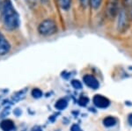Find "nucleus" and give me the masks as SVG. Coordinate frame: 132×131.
<instances>
[{"instance_id": "obj_18", "label": "nucleus", "mask_w": 132, "mask_h": 131, "mask_svg": "<svg viewBox=\"0 0 132 131\" xmlns=\"http://www.w3.org/2000/svg\"><path fill=\"white\" fill-rule=\"evenodd\" d=\"M80 3H81V5L83 6H85V7H86L87 5L89 4V0H79Z\"/></svg>"}, {"instance_id": "obj_2", "label": "nucleus", "mask_w": 132, "mask_h": 131, "mask_svg": "<svg viewBox=\"0 0 132 131\" xmlns=\"http://www.w3.org/2000/svg\"><path fill=\"white\" fill-rule=\"evenodd\" d=\"M38 32L42 35H45V36L52 35L57 32V25L55 20L51 19H47L40 23L38 27Z\"/></svg>"}, {"instance_id": "obj_21", "label": "nucleus", "mask_w": 132, "mask_h": 131, "mask_svg": "<svg viewBox=\"0 0 132 131\" xmlns=\"http://www.w3.org/2000/svg\"><path fill=\"white\" fill-rule=\"evenodd\" d=\"M33 131H42V129H41V128H39V127H36V128H34V129H33Z\"/></svg>"}, {"instance_id": "obj_17", "label": "nucleus", "mask_w": 132, "mask_h": 131, "mask_svg": "<svg viewBox=\"0 0 132 131\" xmlns=\"http://www.w3.org/2000/svg\"><path fill=\"white\" fill-rule=\"evenodd\" d=\"M27 1L29 4V5L31 6H35L37 5V0H27Z\"/></svg>"}, {"instance_id": "obj_10", "label": "nucleus", "mask_w": 132, "mask_h": 131, "mask_svg": "<svg viewBox=\"0 0 132 131\" xmlns=\"http://www.w3.org/2000/svg\"><path fill=\"white\" fill-rule=\"evenodd\" d=\"M67 105H68V103L64 99H60V100H58L56 101V105H55V107H56V109H58V110H63V109L67 107Z\"/></svg>"}, {"instance_id": "obj_3", "label": "nucleus", "mask_w": 132, "mask_h": 131, "mask_svg": "<svg viewBox=\"0 0 132 131\" xmlns=\"http://www.w3.org/2000/svg\"><path fill=\"white\" fill-rule=\"evenodd\" d=\"M118 21H117V29L119 32H125L129 26V20L125 10H121L118 12Z\"/></svg>"}, {"instance_id": "obj_6", "label": "nucleus", "mask_w": 132, "mask_h": 131, "mask_svg": "<svg viewBox=\"0 0 132 131\" xmlns=\"http://www.w3.org/2000/svg\"><path fill=\"white\" fill-rule=\"evenodd\" d=\"M11 49V45L5 37L0 33V56L7 54Z\"/></svg>"}, {"instance_id": "obj_20", "label": "nucleus", "mask_w": 132, "mask_h": 131, "mask_svg": "<svg viewBox=\"0 0 132 131\" xmlns=\"http://www.w3.org/2000/svg\"><path fill=\"white\" fill-rule=\"evenodd\" d=\"M128 122L130 126H132V113L129 115V117H128Z\"/></svg>"}, {"instance_id": "obj_5", "label": "nucleus", "mask_w": 132, "mask_h": 131, "mask_svg": "<svg viewBox=\"0 0 132 131\" xmlns=\"http://www.w3.org/2000/svg\"><path fill=\"white\" fill-rule=\"evenodd\" d=\"M93 104L99 108H107L108 106L110 105V101L106 97L102 96V95H95L93 99Z\"/></svg>"}, {"instance_id": "obj_8", "label": "nucleus", "mask_w": 132, "mask_h": 131, "mask_svg": "<svg viewBox=\"0 0 132 131\" xmlns=\"http://www.w3.org/2000/svg\"><path fill=\"white\" fill-rule=\"evenodd\" d=\"M0 127L4 131H12L14 128V123L11 120H5L1 122Z\"/></svg>"}, {"instance_id": "obj_23", "label": "nucleus", "mask_w": 132, "mask_h": 131, "mask_svg": "<svg viewBox=\"0 0 132 131\" xmlns=\"http://www.w3.org/2000/svg\"><path fill=\"white\" fill-rule=\"evenodd\" d=\"M131 12V16H132V7H131V12Z\"/></svg>"}, {"instance_id": "obj_16", "label": "nucleus", "mask_w": 132, "mask_h": 131, "mask_svg": "<svg viewBox=\"0 0 132 131\" xmlns=\"http://www.w3.org/2000/svg\"><path fill=\"white\" fill-rule=\"evenodd\" d=\"M71 131H82V129L80 128V127L78 126V125H77V124H74V125H72V127H71Z\"/></svg>"}, {"instance_id": "obj_14", "label": "nucleus", "mask_w": 132, "mask_h": 131, "mask_svg": "<svg viewBox=\"0 0 132 131\" xmlns=\"http://www.w3.org/2000/svg\"><path fill=\"white\" fill-rule=\"evenodd\" d=\"M88 102H89V99L86 96H81L79 98V100H78V103H79V105L82 106V107L86 106Z\"/></svg>"}, {"instance_id": "obj_9", "label": "nucleus", "mask_w": 132, "mask_h": 131, "mask_svg": "<svg viewBox=\"0 0 132 131\" xmlns=\"http://www.w3.org/2000/svg\"><path fill=\"white\" fill-rule=\"evenodd\" d=\"M103 124L105 127H113L116 124V119L112 116H108V117H106L105 119L103 120Z\"/></svg>"}, {"instance_id": "obj_7", "label": "nucleus", "mask_w": 132, "mask_h": 131, "mask_svg": "<svg viewBox=\"0 0 132 131\" xmlns=\"http://www.w3.org/2000/svg\"><path fill=\"white\" fill-rule=\"evenodd\" d=\"M83 80H84L85 84H86L87 86H89L90 88H92V89L96 90L99 88V86H100L99 82H98V80L95 78L93 76L86 75L84 77H83Z\"/></svg>"}, {"instance_id": "obj_12", "label": "nucleus", "mask_w": 132, "mask_h": 131, "mask_svg": "<svg viewBox=\"0 0 132 131\" xmlns=\"http://www.w3.org/2000/svg\"><path fill=\"white\" fill-rule=\"evenodd\" d=\"M32 96L35 99H39L42 96V92L40 89H38V88H35L32 91Z\"/></svg>"}, {"instance_id": "obj_1", "label": "nucleus", "mask_w": 132, "mask_h": 131, "mask_svg": "<svg viewBox=\"0 0 132 131\" xmlns=\"http://www.w3.org/2000/svg\"><path fill=\"white\" fill-rule=\"evenodd\" d=\"M1 14L4 26L7 30H14L20 25V17L10 0H4L1 5Z\"/></svg>"}, {"instance_id": "obj_19", "label": "nucleus", "mask_w": 132, "mask_h": 131, "mask_svg": "<svg viewBox=\"0 0 132 131\" xmlns=\"http://www.w3.org/2000/svg\"><path fill=\"white\" fill-rule=\"evenodd\" d=\"M123 4H124V5L127 6L132 5V0H123Z\"/></svg>"}, {"instance_id": "obj_4", "label": "nucleus", "mask_w": 132, "mask_h": 131, "mask_svg": "<svg viewBox=\"0 0 132 131\" xmlns=\"http://www.w3.org/2000/svg\"><path fill=\"white\" fill-rule=\"evenodd\" d=\"M119 12V0H108L107 7H106V14L110 20L114 19Z\"/></svg>"}, {"instance_id": "obj_22", "label": "nucleus", "mask_w": 132, "mask_h": 131, "mask_svg": "<svg viewBox=\"0 0 132 131\" xmlns=\"http://www.w3.org/2000/svg\"><path fill=\"white\" fill-rule=\"evenodd\" d=\"M42 1H43V2H46V1H48V0H42Z\"/></svg>"}, {"instance_id": "obj_15", "label": "nucleus", "mask_w": 132, "mask_h": 131, "mask_svg": "<svg viewBox=\"0 0 132 131\" xmlns=\"http://www.w3.org/2000/svg\"><path fill=\"white\" fill-rule=\"evenodd\" d=\"M71 85L77 90H79V89H81V88H82L81 82H79L78 80H76V79H74V80H72V81H71Z\"/></svg>"}, {"instance_id": "obj_13", "label": "nucleus", "mask_w": 132, "mask_h": 131, "mask_svg": "<svg viewBox=\"0 0 132 131\" xmlns=\"http://www.w3.org/2000/svg\"><path fill=\"white\" fill-rule=\"evenodd\" d=\"M89 2H90L92 7H93V9H98L101 5L102 0H89Z\"/></svg>"}, {"instance_id": "obj_11", "label": "nucleus", "mask_w": 132, "mask_h": 131, "mask_svg": "<svg viewBox=\"0 0 132 131\" xmlns=\"http://www.w3.org/2000/svg\"><path fill=\"white\" fill-rule=\"evenodd\" d=\"M57 3H58L59 6H60L62 9L67 10L71 6V0H57Z\"/></svg>"}]
</instances>
